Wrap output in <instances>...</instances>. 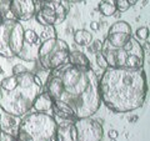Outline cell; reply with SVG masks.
Segmentation results:
<instances>
[{
    "label": "cell",
    "mask_w": 150,
    "mask_h": 141,
    "mask_svg": "<svg viewBox=\"0 0 150 141\" xmlns=\"http://www.w3.org/2000/svg\"><path fill=\"white\" fill-rule=\"evenodd\" d=\"M68 63L76 68H90L88 56L79 50H70L68 55Z\"/></svg>",
    "instance_id": "obj_14"
},
{
    "label": "cell",
    "mask_w": 150,
    "mask_h": 141,
    "mask_svg": "<svg viewBox=\"0 0 150 141\" xmlns=\"http://www.w3.org/2000/svg\"><path fill=\"white\" fill-rule=\"evenodd\" d=\"M75 131V141H101L104 136L103 125L99 120L81 117L73 121Z\"/></svg>",
    "instance_id": "obj_9"
},
{
    "label": "cell",
    "mask_w": 150,
    "mask_h": 141,
    "mask_svg": "<svg viewBox=\"0 0 150 141\" xmlns=\"http://www.w3.org/2000/svg\"><path fill=\"white\" fill-rule=\"evenodd\" d=\"M93 40V34L85 29H80L74 32V41L79 46H88Z\"/></svg>",
    "instance_id": "obj_16"
},
{
    "label": "cell",
    "mask_w": 150,
    "mask_h": 141,
    "mask_svg": "<svg viewBox=\"0 0 150 141\" xmlns=\"http://www.w3.org/2000/svg\"><path fill=\"white\" fill-rule=\"evenodd\" d=\"M16 119L19 117L11 116L6 114V112H3L1 117H0V129L4 130L5 133H9L15 136L16 135V130H18V125H16Z\"/></svg>",
    "instance_id": "obj_15"
},
{
    "label": "cell",
    "mask_w": 150,
    "mask_h": 141,
    "mask_svg": "<svg viewBox=\"0 0 150 141\" xmlns=\"http://www.w3.org/2000/svg\"><path fill=\"white\" fill-rule=\"evenodd\" d=\"M26 68H24L23 65H15L13 68V74H19V73H23V71H26Z\"/></svg>",
    "instance_id": "obj_25"
},
{
    "label": "cell",
    "mask_w": 150,
    "mask_h": 141,
    "mask_svg": "<svg viewBox=\"0 0 150 141\" xmlns=\"http://www.w3.org/2000/svg\"><path fill=\"white\" fill-rule=\"evenodd\" d=\"M69 1H83V0H69Z\"/></svg>",
    "instance_id": "obj_28"
},
{
    "label": "cell",
    "mask_w": 150,
    "mask_h": 141,
    "mask_svg": "<svg viewBox=\"0 0 150 141\" xmlns=\"http://www.w3.org/2000/svg\"><path fill=\"white\" fill-rule=\"evenodd\" d=\"M101 102L115 112L140 109L148 96V80L143 69L106 68L99 80Z\"/></svg>",
    "instance_id": "obj_2"
},
{
    "label": "cell",
    "mask_w": 150,
    "mask_h": 141,
    "mask_svg": "<svg viewBox=\"0 0 150 141\" xmlns=\"http://www.w3.org/2000/svg\"><path fill=\"white\" fill-rule=\"evenodd\" d=\"M44 90L39 75L33 71H23L6 76L0 82V110L21 117L33 110L35 99Z\"/></svg>",
    "instance_id": "obj_3"
},
{
    "label": "cell",
    "mask_w": 150,
    "mask_h": 141,
    "mask_svg": "<svg viewBox=\"0 0 150 141\" xmlns=\"http://www.w3.org/2000/svg\"><path fill=\"white\" fill-rule=\"evenodd\" d=\"M58 121L46 112H28L21 116L16 130V141H55Z\"/></svg>",
    "instance_id": "obj_4"
},
{
    "label": "cell",
    "mask_w": 150,
    "mask_h": 141,
    "mask_svg": "<svg viewBox=\"0 0 150 141\" xmlns=\"http://www.w3.org/2000/svg\"><path fill=\"white\" fill-rule=\"evenodd\" d=\"M0 117H1V112H0Z\"/></svg>",
    "instance_id": "obj_29"
},
{
    "label": "cell",
    "mask_w": 150,
    "mask_h": 141,
    "mask_svg": "<svg viewBox=\"0 0 150 141\" xmlns=\"http://www.w3.org/2000/svg\"><path fill=\"white\" fill-rule=\"evenodd\" d=\"M101 54L104 55L108 66L111 68L143 69L144 66V49L134 36L120 48L110 46L108 43L103 44Z\"/></svg>",
    "instance_id": "obj_5"
},
{
    "label": "cell",
    "mask_w": 150,
    "mask_h": 141,
    "mask_svg": "<svg viewBox=\"0 0 150 141\" xmlns=\"http://www.w3.org/2000/svg\"><path fill=\"white\" fill-rule=\"evenodd\" d=\"M98 9H99V11L104 16H112V15H115V13H116V8L112 5V4L106 3V1H100Z\"/></svg>",
    "instance_id": "obj_18"
},
{
    "label": "cell",
    "mask_w": 150,
    "mask_h": 141,
    "mask_svg": "<svg viewBox=\"0 0 150 141\" xmlns=\"http://www.w3.org/2000/svg\"><path fill=\"white\" fill-rule=\"evenodd\" d=\"M9 1L10 0H1V3H0V24L4 21V19L13 18L10 10H9Z\"/></svg>",
    "instance_id": "obj_20"
},
{
    "label": "cell",
    "mask_w": 150,
    "mask_h": 141,
    "mask_svg": "<svg viewBox=\"0 0 150 141\" xmlns=\"http://www.w3.org/2000/svg\"><path fill=\"white\" fill-rule=\"evenodd\" d=\"M0 141H16V137L14 135L5 133L4 130L0 129Z\"/></svg>",
    "instance_id": "obj_24"
},
{
    "label": "cell",
    "mask_w": 150,
    "mask_h": 141,
    "mask_svg": "<svg viewBox=\"0 0 150 141\" xmlns=\"http://www.w3.org/2000/svg\"><path fill=\"white\" fill-rule=\"evenodd\" d=\"M101 1L110 3L116 8V11L125 13V11H128L131 6H134L139 0H101Z\"/></svg>",
    "instance_id": "obj_17"
},
{
    "label": "cell",
    "mask_w": 150,
    "mask_h": 141,
    "mask_svg": "<svg viewBox=\"0 0 150 141\" xmlns=\"http://www.w3.org/2000/svg\"><path fill=\"white\" fill-rule=\"evenodd\" d=\"M73 121L74 120H65V123L58 124L55 141H75V131H74Z\"/></svg>",
    "instance_id": "obj_12"
},
{
    "label": "cell",
    "mask_w": 150,
    "mask_h": 141,
    "mask_svg": "<svg viewBox=\"0 0 150 141\" xmlns=\"http://www.w3.org/2000/svg\"><path fill=\"white\" fill-rule=\"evenodd\" d=\"M69 45L65 40L56 36L41 40L38 49V60L41 68L51 71L68 63Z\"/></svg>",
    "instance_id": "obj_7"
},
{
    "label": "cell",
    "mask_w": 150,
    "mask_h": 141,
    "mask_svg": "<svg viewBox=\"0 0 150 141\" xmlns=\"http://www.w3.org/2000/svg\"><path fill=\"white\" fill-rule=\"evenodd\" d=\"M91 29L93 30H98V29H99V24H98V23H95V21H94V23H91Z\"/></svg>",
    "instance_id": "obj_27"
},
{
    "label": "cell",
    "mask_w": 150,
    "mask_h": 141,
    "mask_svg": "<svg viewBox=\"0 0 150 141\" xmlns=\"http://www.w3.org/2000/svg\"><path fill=\"white\" fill-rule=\"evenodd\" d=\"M131 36H133V30L130 24L124 20H119L110 26L106 35V43L114 48H120L128 43Z\"/></svg>",
    "instance_id": "obj_10"
},
{
    "label": "cell",
    "mask_w": 150,
    "mask_h": 141,
    "mask_svg": "<svg viewBox=\"0 0 150 141\" xmlns=\"http://www.w3.org/2000/svg\"><path fill=\"white\" fill-rule=\"evenodd\" d=\"M67 1L68 0H43L40 9L35 14L38 23L45 26L60 25L69 13V4Z\"/></svg>",
    "instance_id": "obj_8"
},
{
    "label": "cell",
    "mask_w": 150,
    "mask_h": 141,
    "mask_svg": "<svg viewBox=\"0 0 150 141\" xmlns=\"http://www.w3.org/2000/svg\"><path fill=\"white\" fill-rule=\"evenodd\" d=\"M108 136H109V139H110V140H115V139L119 136V133H118V131H116V130L111 129V130L108 131Z\"/></svg>",
    "instance_id": "obj_26"
},
{
    "label": "cell",
    "mask_w": 150,
    "mask_h": 141,
    "mask_svg": "<svg viewBox=\"0 0 150 141\" xmlns=\"http://www.w3.org/2000/svg\"><path fill=\"white\" fill-rule=\"evenodd\" d=\"M88 48H89V51H90V53L96 54V53H99V51H101L103 43L100 40H93L91 43L88 45Z\"/></svg>",
    "instance_id": "obj_22"
},
{
    "label": "cell",
    "mask_w": 150,
    "mask_h": 141,
    "mask_svg": "<svg viewBox=\"0 0 150 141\" xmlns=\"http://www.w3.org/2000/svg\"><path fill=\"white\" fill-rule=\"evenodd\" d=\"M95 61L98 64V66H99L100 69H106V68H109L108 66V63H106V60L104 58V55L101 54V51H99V53H96L95 54Z\"/></svg>",
    "instance_id": "obj_23"
},
{
    "label": "cell",
    "mask_w": 150,
    "mask_h": 141,
    "mask_svg": "<svg viewBox=\"0 0 150 141\" xmlns=\"http://www.w3.org/2000/svg\"><path fill=\"white\" fill-rule=\"evenodd\" d=\"M33 109L36 112H46V114H49V110H53V100L45 90H43L38 95L34 101V105H33Z\"/></svg>",
    "instance_id": "obj_13"
},
{
    "label": "cell",
    "mask_w": 150,
    "mask_h": 141,
    "mask_svg": "<svg viewBox=\"0 0 150 141\" xmlns=\"http://www.w3.org/2000/svg\"><path fill=\"white\" fill-rule=\"evenodd\" d=\"M135 35H137V39L139 40H148L149 37V27L148 26H142L139 27L135 32Z\"/></svg>",
    "instance_id": "obj_21"
},
{
    "label": "cell",
    "mask_w": 150,
    "mask_h": 141,
    "mask_svg": "<svg viewBox=\"0 0 150 141\" xmlns=\"http://www.w3.org/2000/svg\"><path fill=\"white\" fill-rule=\"evenodd\" d=\"M45 91L53 100L55 116L63 120L90 117L99 110V79L91 68H76L67 63L51 70Z\"/></svg>",
    "instance_id": "obj_1"
},
{
    "label": "cell",
    "mask_w": 150,
    "mask_h": 141,
    "mask_svg": "<svg viewBox=\"0 0 150 141\" xmlns=\"http://www.w3.org/2000/svg\"><path fill=\"white\" fill-rule=\"evenodd\" d=\"M24 26L14 18H6L0 24V56L13 59L24 50Z\"/></svg>",
    "instance_id": "obj_6"
},
{
    "label": "cell",
    "mask_w": 150,
    "mask_h": 141,
    "mask_svg": "<svg viewBox=\"0 0 150 141\" xmlns=\"http://www.w3.org/2000/svg\"><path fill=\"white\" fill-rule=\"evenodd\" d=\"M24 41L29 45H36L40 43V39H39V35L34 30L28 29V30H24Z\"/></svg>",
    "instance_id": "obj_19"
},
{
    "label": "cell",
    "mask_w": 150,
    "mask_h": 141,
    "mask_svg": "<svg viewBox=\"0 0 150 141\" xmlns=\"http://www.w3.org/2000/svg\"><path fill=\"white\" fill-rule=\"evenodd\" d=\"M9 10L18 21H28L36 14V0H10Z\"/></svg>",
    "instance_id": "obj_11"
}]
</instances>
